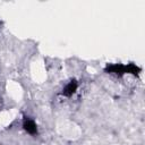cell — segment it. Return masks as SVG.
I'll return each mask as SVG.
<instances>
[{
    "label": "cell",
    "instance_id": "obj_1",
    "mask_svg": "<svg viewBox=\"0 0 145 145\" xmlns=\"http://www.w3.org/2000/svg\"><path fill=\"white\" fill-rule=\"evenodd\" d=\"M24 127H25V129H26L28 133H31V134L36 133V125H35L33 121H31V120H27V121L24 123Z\"/></svg>",
    "mask_w": 145,
    "mask_h": 145
},
{
    "label": "cell",
    "instance_id": "obj_2",
    "mask_svg": "<svg viewBox=\"0 0 145 145\" xmlns=\"http://www.w3.org/2000/svg\"><path fill=\"white\" fill-rule=\"evenodd\" d=\"M75 89H76V83H70V84L67 85V87L65 88L63 93L66 95H70V94H72L75 92Z\"/></svg>",
    "mask_w": 145,
    "mask_h": 145
}]
</instances>
